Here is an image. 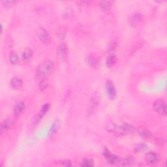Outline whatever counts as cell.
Masks as SVG:
<instances>
[{
    "instance_id": "cell-11",
    "label": "cell",
    "mask_w": 167,
    "mask_h": 167,
    "mask_svg": "<svg viewBox=\"0 0 167 167\" xmlns=\"http://www.w3.org/2000/svg\"><path fill=\"white\" fill-rule=\"evenodd\" d=\"M14 126V122L11 119H6V120L2 121L1 125V131H8L11 130Z\"/></svg>"
},
{
    "instance_id": "cell-17",
    "label": "cell",
    "mask_w": 167,
    "mask_h": 167,
    "mask_svg": "<svg viewBox=\"0 0 167 167\" xmlns=\"http://www.w3.org/2000/svg\"><path fill=\"white\" fill-rule=\"evenodd\" d=\"M116 63V57L114 54H110L108 56L106 60V65L108 67H111Z\"/></svg>"
},
{
    "instance_id": "cell-27",
    "label": "cell",
    "mask_w": 167,
    "mask_h": 167,
    "mask_svg": "<svg viewBox=\"0 0 167 167\" xmlns=\"http://www.w3.org/2000/svg\"><path fill=\"white\" fill-rule=\"evenodd\" d=\"M92 4V1H82L78 2V5H79L81 7H88L89 5H91Z\"/></svg>"
},
{
    "instance_id": "cell-6",
    "label": "cell",
    "mask_w": 167,
    "mask_h": 167,
    "mask_svg": "<svg viewBox=\"0 0 167 167\" xmlns=\"http://www.w3.org/2000/svg\"><path fill=\"white\" fill-rule=\"evenodd\" d=\"M57 54L61 60H65L67 55V46L65 43L60 44L57 48Z\"/></svg>"
},
{
    "instance_id": "cell-26",
    "label": "cell",
    "mask_w": 167,
    "mask_h": 167,
    "mask_svg": "<svg viewBox=\"0 0 167 167\" xmlns=\"http://www.w3.org/2000/svg\"><path fill=\"white\" fill-rule=\"evenodd\" d=\"M48 86V81L46 78L43 79L39 80V88L41 90H44Z\"/></svg>"
},
{
    "instance_id": "cell-3",
    "label": "cell",
    "mask_w": 167,
    "mask_h": 167,
    "mask_svg": "<svg viewBox=\"0 0 167 167\" xmlns=\"http://www.w3.org/2000/svg\"><path fill=\"white\" fill-rule=\"evenodd\" d=\"M103 155L105 157V158L107 159V161L110 164H111V165H118V164H121V163L122 159L120 157L112 154L110 152V151L106 147L104 148Z\"/></svg>"
},
{
    "instance_id": "cell-4",
    "label": "cell",
    "mask_w": 167,
    "mask_h": 167,
    "mask_svg": "<svg viewBox=\"0 0 167 167\" xmlns=\"http://www.w3.org/2000/svg\"><path fill=\"white\" fill-rule=\"evenodd\" d=\"M37 35L39 40L44 44H47L50 42V35L45 29L42 28H38L37 31Z\"/></svg>"
},
{
    "instance_id": "cell-12",
    "label": "cell",
    "mask_w": 167,
    "mask_h": 167,
    "mask_svg": "<svg viewBox=\"0 0 167 167\" xmlns=\"http://www.w3.org/2000/svg\"><path fill=\"white\" fill-rule=\"evenodd\" d=\"M11 85L14 89H19L23 85V80L20 77H13L11 80Z\"/></svg>"
},
{
    "instance_id": "cell-13",
    "label": "cell",
    "mask_w": 167,
    "mask_h": 167,
    "mask_svg": "<svg viewBox=\"0 0 167 167\" xmlns=\"http://www.w3.org/2000/svg\"><path fill=\"white\" fill-rule=\"evenodd\" d=\"M25 108V103L23 101L17 102L14 107V114L16 115H18L22 113Z\"/></svg>"
},
{
    "instance_id": "cell-19",
    "label": "cell",
    "mask_w": 167,
    "mask_h": 167,
    "mask_svg": "<svg viewBox=\"0 0 167 167\" xmlns=\"http://www.w3.org/2000/svg\"><path fill=\"white\" fill-rule=\"evenodd\" d=\"M118 48V43L115 41H112L108 44V51L110 54H112L114 51L116 50Z\"/></svg>"
},
{
    "instance_id": "cell-21",
    "label": "cell",
    "mask_w": 167,
    "mask_h": 167,
    "mask_svg": "<svg viewBox=\"0 0 167 167\" xmlns=\"http://www.w3.org/2000/svg\"><path fill=\"white\" fill-rule=\"evenodd\" d=\"M106 128H107V131H109V132L115 133V131H116V130H117L118 126H117L116 124L114 123V122L110 121V122H108V123L107 124Z\"/></svg>"
},
{
    "instance_id": "cell-29",
    "label": "cell",
    "mask_w": 167,
    "mask_h": 167,
    "mask_svg": "<svg viewBox=\"0 0 167 167\" xmlns=\"http://www.w3.org/2000/svg\"><path fill=\"white\" fill-rule=\"evenodd\" d=\"M15 3V1H10V0H5V1H2L1 4L5 7H9L13 5Z\"/></svg>"
},
{
    "instance_id": "cell-5",
    "label": "cell",
    "mask_w": 167,
    "mask_h": 167,
    "mask_svg": "<svg viewBox=\"0 0 167 167\" xmlns=\"http://www.w3.org/2000/svg\"><path fill=\"white\" fill-rule=\"evenodd\" d=\"M106 89H107V94L109 98L114 99L116 96V89L115 86L110 80H108L105 84Z\"/></svg>"
},
{
    "instance_id": "cell-9",
    "label": "cell",
    "mask_w": 167,
    "mask_h": 167,
    "mask_svg": "<svg viewBox=\"0 0 167 167\" xmlns=\"http://www.w3.org/2000/svg\"><path fill=\"white\" fill-rule=\"evenodd\" d=\"M159 157L157 153L154 152H149L146 156V160L148 164L153 165L159 161Z\"/></svg>"
},
{
    "instance_id": "cell-25",
    "label": "cell",
    "mask_w": 167,
    "mask_h": 167,
    "mask_svg": "<svg viewBox=\"0 0 167 167\" xmlns=\"http://www.w3.org/2000/svg\"><path fill=\"white\" fill-rule=\"evenodd\" d=\"M50 105L49 103L44 104L41 108V110L39 115H38V116L41 118L48 111L50 110Z\"/></svg>"
},
{
    "instance_id": "cell-30",
    "label": "cell",
    "mask_w": 167,
    "mask_h": 167,
    "mask_svg": "<svg viewBox=\"0 0 167 167\" xmlns=\"http://www.w3.org/2000/svg\"><path fill=\"white\" fill-rule=\"evenodd\" d=\"M65 32L63 30H62V31H60L58 32V33H57V37H59L60 38H63L64 37H65Z\"/></svg>"
},
{
    "instance_id": "cell-15",
    "label": "cell",
    "mask_w": 167,
    "mask_h": 167,
    "mask_svg": "<svg viewBox=\"0 0 167 167\" xmlns=\"http://www.w3.org/2000/svg\"><path fill=\"white\" fill-rule=\"evenodd\" d=\"M113 5V1H101L99 3V7L102 11L109 10Z\"/></svg>"
},
{
    "instance_id": "cell-14",
    "label": "cell",
    "mask_w": 167,
    "mask_h": 167,
    "mask_svg": "<svg viewBox=\"0 0 167 167\" xmlns=\"http://www.w3.org/2000/svg\"><path fill=\"white\" fill-rule=\"evenodd\" d=\"M138 133L139 134V135L143 138L144 139H149L152 137L153 134L150 132L149 130L146 129H138Z\"/></svg>"
},
{
    "instance_id": "cell-7",
    "label": "cell",
    "mask_w": 167,
    "mask_h": 167,
    "mask_svg": "<svg viewBox=\"0 0 167 167\" xmlns=\"http://www.w3.org/2000/svg\"><path fill=\"white\" fill-rule=\"evenodd\" d=\"M99 102V97L97 94H94L92 96V97L90 100V102L89 103L88 107V112L89 114H92L96 107H97Z\"/></svg>"
},
{
    "instance_id": "cell-8",
    "label": "cell",
    "mask_w": 167,
    "mask_h": 167,
    "mask_svg": "<svg viewBox=\"0 0 167 167\" xmlns=\"http://www.w3.org/2000/svg\"><path fill=\"white\" fill-rule=\"evenodd\" d=\"M142 15L139 13V12H135V13H134L130 17L129 20V23L131 26L133 27L137 26V24L142 20Z\"/></svg>"
},
{
    "instance_id": "cell-23",
    "label": "cell",
    "mask_w": 167,
    "mask_h": 167,
    "mask_svg": "<svg viewBox=\"0 0 167 167\" xmlns=\"http://www.w3.org/2000/svg\"><path fill=\"white\" fill-rule=\"evenodd\" d=\"M134 162V159L132 156L127 157V158H125L124 160H121V164L123 166H129L132 165L133 163Z\"/></svg>"
},
{
    "instance_id": "cell-24",
    "label": "cell",
    "mask_w": 167,
    "mask_h": 167,
    "mask_svg": "<svg viewBox=\"0 0 167 167\" xmlns=\"http://www.w3.org/2000/svg\"><path fill=\"white\" fill-rule=\"evenodd\" d=\"M147 150V146L144 143L138 144L137 145L135 146V147H134V150H135L137 152H145V151Z\"/></svg>"
},
{
    "instance_id": "cell-18",
    "label": "cell",
    "mask_w": 167,
    "mask_h": 167,
    "mask_svg": "<svg viewBox=\"0 0 167 167\" xmlns=\"http://www.w3.org/2000/svg\"><path fill=\"white\" fill-rule=\"evenodd\" d=\"M32 55H33V52H32V50L30 49H27L24 50V52H22V58L24 61L27 62V61L30 60L31 58Z\"/></svg>"
},
{
    "instance_id": "cell-2",
    "label": "cell",
    "mask_w": 167,
    "mask_h": 167,
    "mask_svg": "<svg viewBox=\"0 0 167 167\" xmlns=\"http://www.w3.org/2000/svg\"><path fill=\"white\" fill-rule=\"evenodd\" d=\"M153 108L157 114L162 115H166V103L162 99H158L154 102Z\"/></svg>"
},
{
    "instance_id": "cell-20",
    "label": "cell",
    "mask_w": 167,
    "mask_h": 167,
    "mask_svg": "<svg viewBox=\"0 0 167 167\" xmlns=\"http://www.w3.org/2000/svg\"><path fill=\"white\" fill-rule=\"evenodd\" d=\"M9 62L12 64H13V65H15V64H17L18 63L19 57L17 53L14 52L10 53V54H9Z\"/></svg>"
},
{
    "instance_id": "cell-31",
    "label": "cell",
    "mask_w": 167,
    "mask_h": 167,
    "mask_svg": "<svg viewBox=\"0 0 167 167\" xmlns=\"http://www.w3.org/2000/svg\"><path fill=\"white\" fill-rule=\"evenodd\" d=\"M72 12H73V11H72L71 9H68V10L65 11V15L66 16V17H68V16H69V15L72 14Z\"/></svg>"
},
{
    "instance_id": "cell-22",
    "label": "cell",
    "mask_w": 167,
    "mask_h": 167,
    "mask_svg": "<svg viewBox=\"0 0 167 167\" xmlns=\"http://www.w3.org/2000/svg\"><path fill=\"white\" fill-rule=\"evenodd\" d=\"M95 165L94 160L91 159H84L82 160L81 166L84 167H92Z\"/></svg>"
},
{
    "instance_id": "cell-28",
    "label": "cell",
    "mask_w": 167,
    "mask_h": 167,
    "mask_svg": "<svg viewBox=\"0 0 167 167\" xmlns=\"http://www.w3.org/2000/svg\"><path fill=\"white\" fill-rule=\"evenodd\" d=\"M60 164L64 166H66V167H69V166H71V162L68 159H65V160H61L60 161Z\"/></svg>"
},
{
    "instance_id": "cell-1",
    "label": "cell",
    "mask_w": 167,
    "mask_h": 167,
    "mask_svg": "<svg viewBox=\"0 0 167 167\" xmlns=\"http://www.w3.org/2000/svg\"><path fill=\"white\" fill-rule=\"evenodd\" d=\"M54 64L51 61H46L38 66L36 71V78L38 80L46 79L52 73Z\"/></svg>"
},
{
    "instance_id": "cell-10",
    "label": "cell",
    "mask_w": 167,
    "mask_h": 167,
    "mask_svg": "<svg viewBox=\"0 0 167 167\" xmlns=\"http://www.w3.org/2000/svg\"><path fill=\"white\" fill-rule=\"evenodd\" d=\"M86 62L93 68H97L99 65V60L94 55H89L86 57Z\"/></svg>"
},
{
    "instance_id": "cell-16",
    "label": "cell",
    "mask_w": 167,
    "mask_h": 167,
    "mask_svg": "<svg viewBox=\"0 0 167 167\" xmlns=\"http://www.w3.org/2000/svg\"><path fill=\"white\" fill-rule=\"evenodd\" d=\"M60 126V122L58 120H56L54 122L52 127L50 128V129L49 131V135L52 136L54 134H56L57 132V131H58Z\"/></svg>"
}]
</instances>
